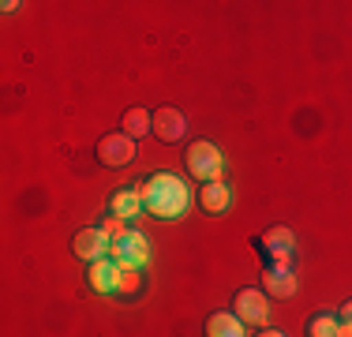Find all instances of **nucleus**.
<instances>
[{"label": "nucleus", "mask_w": 352, "mask_h": 337, "mask_svg": "<svg viewBox=\"0 0 352 337\" xmlns=\"http://www.w3.org/2000/svg\"><path fill=\"white\" fill-rule=\"evenodd\" d=\"M135 188H139L142 210H146L150 217H157V221H176V217H184L191 206L188 184L173 173H154V176H146V180H139Z\"/></svg>", "instance_id": "1"}, {"label": "nucleus", "mask_w": 352, "mask_h": 337, "mask_svg": "<svg viewBox=\"0 0 352 337\" xmlns=\"http://www.w3.org/2000/svg\"><path fill=\"white\" fill-rule=\"evenodd\" d=\"M184 165H188V173L195 176L199 184H217V180H221V173H225L221 150H217L214 142H206V139L191 142L188 154H184Z\"/></svg>", "instance_id": "2"}, {"label": "nucleus", "mask_w": 352, "mask_h": 337, "mask_svg": "<svg viewBox=\"0 0 352 337\" xmlns=\"http://www.w3.org/2000/svg\"><path fill=\"white\" fill-rule=\"evenodd\" d=\"M109 259H113L120 270H142L150 259V240L135 229H128L124 236H116L113 240V251H109Z\"/></svg>", "instance_id": "3"}, {"label": "nucleus", "mask_w": 352, "mask_h": 337, "mask_svg": "<svg viewBox=\"0 0 352 337\" xmlns=\"http://www.w3.org/2000/svg\"><path fill=\"white\" fill-rule=\"evenodd\" d=\"M232 315L240 318L244 326H258L263 330L270 323V303H266V292L263 289H240L232 296Z\"/></svg>", "instance_id": "4"}, {"label": "nucleus", "mask_w": 352, "mask_h": 337, "mask_svg": "<svg viewBox=\"0 0 352 337\" xmlns=\"http://www.w3.org/2000/svg\"><path fill=\"white\" fill-rule=\"evenodd\" d=\"M135 157V139H128L124 131H109L98 139V162L109 168H124Z\"/></svg>", "instance_id": "5"}, {"label": "nucleus", "mask_w": 352, "mask_h": 337, "mask_svg": "<svg viewBox=\"0 0 352 337\" xmlns=\"http://www.w3.org/2000/svg\"><path fill=\"white\" fill-rule=\"evenodd\" d=\"M72 251H75V259H82V263H98V259H109L113 240H109L102 229H82V232H75Z\"/></svg>", "instance_id": "6"}, {"label": "nucleus", "mask_w": 352, "mask_h": 337, "mask_svg": "<svg viewBox=\"0 0 352 337\" xmlns=\"http://www.w3.org/2000/svg\"><path fill=\"white\" fill-rule=\"evenodd\" d=\"M120 277L124 270L113 263V259H98V263H90V289L102 292V296H113L116 289H120Z\"/></svg>", "instance_id": "7"}, {"label": "nucleus", "mask_w": 352, "mask_h": 337, "mask_svg": "<svg viewBox=\"0 0 352 337\" xmlns=\"http://www.w3.org/2000/svg\"><path fill=\"white\" fill-rule=\"evenodd\" d=\"M184 128H188V124H184V113L180 109H173V105H162L154 113V135L162 142H176V139H184Z\"/></svg>", "instance_id": "8"}, {"label": "nucleus", "mask_w": 352, "mask_h": 337, "mask_svg": "<svg viewBox=\"0 0 352 337\" xmlns=\"http://www.w3.org/2000/svg\"><path fill=\"white\" fill-rule=\"evenodd\" d=\"M263 292L266 296H278V300L292 296V292H296V277H292V270L289 266H266L263 270Z\"/></svg>", "instance_id": "9"}, {"label": "nucleus", "mask_w": 352, "mask_h": 337, "mask_svg": "<svg viewBox=\"0 0 352 337\" xmlns=\"http://www.w3.org/2000/svg\"><path fill=\"white\" fill-rule=\"evenodd\" d=\"M263 248H266V255H274L278 259V266H289V259H292V248H296V236H292L289 229H270L263 236Z\"/></svg>", "instance_id": "10"}, {"label": "nucleus", "mask_w": 352, "mask_h": 337, "mask_svg": "<svg viewBox=\"0 0 352 337\" xmlns=\"http://www.w3.org/2000/svg\"><path fill=\"white\" fill-rule=\"evenodd\" d=\"M109 214L113 217H139L142 214V199H139V188L131 184V188H124V191H116L113 195V202H109Z\"/></svg>", "instance_id": "11"}, {"label": "nucleus", "mask_w": 352, "mask_h": 337, "mask_svg": "<svg viewBox=\"0 0 352 337\" xmlns=\"http://www.w3.org/2000/svg\"><path fill=\"white\" fill-rule=\"evenodd\" d=\"M120 131L128 135V139H142V135H154V113H146V109H128L120 120Z\"/></svg>", "instance_id": "12"}, {"label": "nucleus", "mask_w": 352, "mask_h": 337, "mask_svg": "<svg viewBox=\"0 0 352 337\" xmlns=\"http://www.w3.org/2000/svg\"><path fill=\"white\" fill-rule=\"evenodd\" d=\"M206 337H244V323L232 311H217L206 318Z\"/></svg>", "instance_id": "13"}, {"label": "nucleus", "mask_w": 352, "mask_h": 337, "mask_svg": "<svg viewBox=\"0 0 352 337\" xmlns=\"http://www.w3.org/2000/svg\"><path fill=\"white\" fill-rule=\"evenodd\" d=\"M199 202H203V210H210V214H221V210H229V202H232V188H225L221 180L203 184V188H199Z\"/></svg>", "instance_id": "14"}, {"label": "nucleus", "mask_w": 352, "mask_h": 337, "mask_svg": "<svg viewBox=\"0 0 352 337\" xmlns=\"http://www.w3.org/2000/svg\"><path fill=\"white\" fill-rule=\"evenodd\" d=\"M307 337H341L338 315H311L307 318Z\"/></svg>", "instance_id": "15"}, {"label": "nucleus", "mask_w": 352, "mask_h": 337, "mask_svg": "<svg viewBox=\"0 0 352 337\" xmlns=\"http://www.w3.org/2000/svg\"><path fill=\"white\" fill-rule=\"evenodd\" d=\"M142 292V270H124V277H120V289H116V296H124V300H135Z\"/></svg>", "instance_id": "16"}, {"label": "nucleus", "mask_w": 352, "mask_h": 337, "mask_svg": "<svg viewBox=\"0 0 352 337\" xmlns=\"http://www.w3.org/2000/svg\"><path fill=\"white\" fill-rule=\"evenodd\" d=\"M102 232L109 236V240H116V236L128 232V221H124V217H113V214H109V217H105V225H102Z\"/></svg>", "instance_id": "17"}, {"label": "nucleus", "mask_w": 352, "mask_h": 337, "mask_svg": "<svg viewBox=\"0 0 352 337\" xmlns=\"http://www.w3.org/2000/svg\"><path fill=\"white\" fill-rule=\"evenodd\" d=\"M338 323H341V337H352V300L345 303V307H341Z\"/></svg>", "instance_id": "18"}, {"label": "nucleus", "mask_w": 352, "mask_h": 337, "mask_svg": "<svg viewBox=\"0 0 352 337\" xmlns=\"http://www.w3.org/2000/svg\"><path fill=\"white\" fill-rule=\"evenodd\" d=\"M258 337H285L281 330H270V326H263V330H258Z\"/></svg>", "instance_id": "19"}]
</instances>
